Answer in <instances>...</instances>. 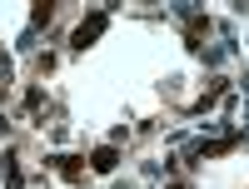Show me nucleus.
I'll list each match as a JSON object with an SVG mask.
<instances>
[{"label": "nucleus", "mask_w": 249, "mask_h": 189, "mask_svg": "<svg viewBox=\"0 0 249 189\" xmlns=\"http://www.w3.org/2000/svg\"><path fill=\"white\" fill-rule=\"evenodd\" d=\"M100 25H105V15H95L90 25H80V30H75V45L85 50V40H95V35H100Z\"/></svg>", "instance_id": "1"}]
</instances>
